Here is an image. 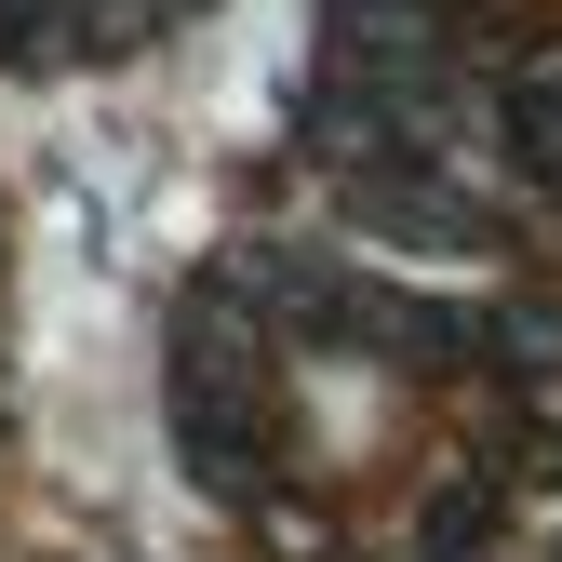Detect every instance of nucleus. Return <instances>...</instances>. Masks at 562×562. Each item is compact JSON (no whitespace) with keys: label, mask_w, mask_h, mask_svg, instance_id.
Listing matches in <instances>:
<instances>
[{"label":"nucleus","mask_w":562,"mask_h":562,"mask_svg":"<svg viewBox=\"0 0 562 562\" xmlns=\"http://www.w3.org/2000/svg\"><path fill=\"white\" fill-rule=\"evenodd\" d=\"M175 442H188L201 482L241 496V469H255V389H241V348L228 335H188L175 348Z\"/></svg>","instance_id":"obj_1"},{"label":"nucleus","mask_w":562,"mask_h":562,"mask_svg":"<svg viewBox=\"0 0 562 562\" xmlns=\"http://www.w3.org/2000/svg\"><path fill=\"white\" fill-rule=\"evenodd\" d=\"M496 121H509V161L562 188V54H522V67H509V94H496Z\"/></svg>","instance_id":"obj_2"}]
</instances>
